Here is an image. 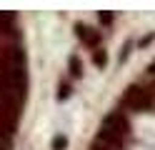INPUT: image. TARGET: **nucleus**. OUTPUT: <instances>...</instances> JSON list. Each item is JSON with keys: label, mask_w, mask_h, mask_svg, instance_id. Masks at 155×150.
Segmentation results:
<instances>
[{"label": "nucleus", "mask_w": 155, "mask_h": 150, "mask_svg": "<svg viewBox=\"0 0 155 150\" xmlns=\"http://www.w3.org/2000/svg\"><path fill=\"white\" fill-rule=\"evenodd\" d=\"M60 148H65V138H58L55 140V150H60Z\"/></svg>", "instance_id": "f257e3e1"}]
</instances>
